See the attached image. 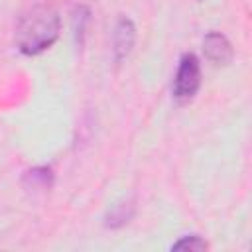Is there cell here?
I'll return each instance as SVG.
<instances>
[{
    "mask_svg": "<svg viewBox=\"0 0 252 252\" xmlns=\"http://www.w3.org/2000/svg\"><path fill=\"white\" fill-rule=\"evenodd\" d=\"M61 30V20L55 8L35 6L26 12L16 26V45L24 55H37L49 49Z\"/></svg>",
    "mask_w": 252,
    "mask_h": 252,
    "instance_id": "obj_1",
    "label": "cell"
},
{
    "mask_svg": "<svg viewBox=\"0 0 252 252\" xmlns=\"http://www.w3.org/2000/svg\"><path fill=\"white\" fill-rule=\"evenodd\" d=\"M201 87V63L197 55L185 53L179 61L175 81H173V96L179 102L191 100Z\"/></svg>",
    "mask_w": 252,
    "mask_h": 252,
    "instance_id": "obj_2",
    "label": "cell"
},
{
    "mask_svg": "<svg viewBox=\"0 0 252 252\" xmlns=\"http://www.w3.org/2000/svg\"><path fill=\"white\" fill-rule=\"evenodd\" d=\"M134 43H136V26L130 18L120 16L114 26V33H112V51H114L116 63L124 61L130 55Z\"/></svg>",
    "mask_w": 252,
    "mask_h": 252,
    "instance_id": "obj_3",
    "label": "cell"
},
{
    "mask_svg": "<svg viewBox=\"0 0 252 252\" xmlns=\"http://www.w3.org/2000/svg\"><path fill=\"white\" fill-rule=\"evenodd\" d=\"M203 51H205V57L215 65H228L232 61V55H234L228 37L222 35L220 32H209L205 35Z\"/></svg>",
    "mask_w": 252,
    "mask_h": 252,
    "instance_id": "obj_4",
    "label": "cell"
},
{
    "mask_svg": "<svg viewBox=\"0 0 252 252\" xmlns=\"http://www.w3.org/2000/svg\"><path fill=\"white\" fill-rule=\"evenodd\" d=\"M24 183H26L28 189H41V191H45L53 183V173H51L49 167H35V169L26 173Z\"/></svg>",
    "mask_w": 252,
    "mask_h": 252,
    "instance_id": "obj_5",
    "label": "cell"
},
{
    "mask_svg": "<svg viewBox=\"0 0 252 252\" xmlns=\"http://www.w3.org/2000/svg\"><path fill=\"white\" fill-rule=\"evenodd\" d=\"M209 248V244L201 238V236H197V234H191V236H181L177 242H173L171 244V250H189V252H203V250H207Z\"/></svg>",
    "mask_w": 252,
    "mask_h": 252,
    "instance_id": "obj_6",
    "label": "cell"
},
{
    "mask_svg": "<svg viewBox=\"0 0 252 252\" xmlns=\"http://www.w3.org/2000/svg\"><path fill=\"white\" fill-rule=\"evenodd\" d=\"M132 215H134L132 205H116V209L106 217V224L108 226H122L132 219Z\"/></svg>",
    "mask_w": 252,
    "mask_h": 252,
    "instance_id": "obj_7",
    "label": "cell"
}]
</instances>
